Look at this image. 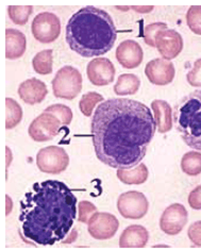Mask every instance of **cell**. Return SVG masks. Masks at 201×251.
Instances as JSON below:
<instances>
[{"label": "cell", "instance_id": "8", "mask_svg": "<svg viewBox=\"0 0 201 251\" xmlns=\"http://www.w3.org/2000/svg\"><path fill=\"white\" fill-rule=\"evenodd\" d=\"M117 209L126 219H141L147 214L149 202L143 193L129 191L118 197Z\"/></svg>", "mask_w": 201, "mask_h": 251}, {"label": "cell", "instance_id": "20", "mask_svg": "<svg viewBox=\"0 0 201 251\" xmlns=\"http://www.w3.org/2000/svg\"><path fill=\"white\" fill-rule=\"evenodd\" d=\"M116 174L117 178L123 183L127 185H140L147 181L149 172L144 163H140L137 166L130 169H117Z\"/></svg>", "mask_w": 201, "mask_h": 251}, {"label": "cell", "instance_id": "21", "mask_svg": "<svg viewBox=\"0 0 201 251\" xmlns=\"http://www.w3.org/2000/svg\"><path fill=\"white\" fill-rule=\"evenodd\" d=\"M141 80L133 74H123L114 85V93L118 96L134 95L140 90Z\"/></svg>", "mask_w": 201, "mask_h": 251}, {"label": "cell", "instance_id": "34", "mask_svg": "<svg viewBox=\"0 0 201 251\" xmlns=\"http://www.w3.org/2000/svg\"><path fill=\"white\" fill-rule=\"evenodd\" d=\"M5 200H7V202H5L7 203V212H5V215H9L11 212V208H12V200L8 195L5 196Z\"/></svg>", "mask_w": 201, "mask_h": 251}, {"label": "cell", "instance_id": "1", "mask_svg": "<svg viewBox=\"0 0 201 251\" xmlns=\"http://www.w3.org/2000/svg\"><path fill=\"white\" fill-rule=\"evenodd\" d=\"M155 130V119L148 106L127 98L101 102L91 122L96 156L117 169H130L142 163Z\"/></svg>", "mask_w": 201, "mask_h": 251}, {"label": "cell", "instance_id": "22", "mask_svg": "<svg viewBox=\"0 0 201 251\" xmlns=\"http://www.w3.org/2000/svg\"><path fill=\"white\" fill-rule=\"evenodd\" d=\"M52 50L51 49H45L42 50L39 53H36L32 60V66L35 73L42 75V76H46L52 73Z\"/></svg>", "mask_w": 201, "mask_h": 251}, {"label": "cell", "instance_id": "15", "mask_svg": "<svg viewBox=\"0 0 201 251\" xmlns=\"http://www.w3.org/2000/svg\"><path fill=\"white\" fill-rule=\"evenodd\" d=\"M115 56L123 67L127 70H133L142 64L144 52L141 45L136 41L127 40L119 44L116 48Z\"/></svg>", "mask_w": 201, "mask_h": 251}, {"label": "cell", "instance_id": "3", "mask_svg": "<svg viewBox=\"0 0 201 251\" xmlns=\"http://www.w3.org/2000/svg\"><path fill=\"white\" fill-rule=\"evenodd\" d=\"M68 46L83 58L103 55L114 47L117 29L108 12L85 7L76 12L66 25Z\"/></svg>", "mask_w": 201, "mask_h": 251}, {"label": "cell", "instance_id": "30", "mask_svg": "<svg viewBox=\"0 0 201 251\" xmlns=\"http://www.w3.org/2000/svg\"><path fill=\"white\" fill-rule=\"evenodd\" d=\"M186 80L194 87H201V58L194 62L192 70L187 73Z\"/></svg>", "mask_w": 201, "mask_h": 251}, {"label": "cell", "instance_id": "14", "mask_svg": "<svg viewBox=\"0 0 201 251\" xmlns=\"http://www.w3.org/2000/svg\"><path fill=\"white\" fill-rule=\"evenodd\" d=\"M145 75L150 83L163 86L173 82L176 76V68L173 62L159 58L147 63Z\"/></svg>", "mask_w": 201, "mask_h": 251}, {"label": "cell", "instance_id": "17", "mask_svg": "<svg viewBox=\"0 0 201 251\" xmlns=\"http://www.w3.org/2000/svg\"><path fill=\"white\" fill-rule=\"evenodd\" d=\"M27 39L22 31L5 29V59L17 60L26 52Z\"/></svg>", "mask_w": 201, "mask_h": 251}, {"label": "cell", "instance_id": "4", "mask_svg": "<svg viewBox=\"0 0 201 251\" xmlns=\"http://www.w3.org/2000/svg\"><path fill=\"white\" fill-rule=\"evenodd\" d=\"M176 129L188 147L201 151V91L180 100L174 112Z\"/></svg>", "mask_w": 201, "mask_h": 251}, {"label": "cell", "instance_id": "29", "mask_svg": "<svg viewBox=\"0 0 201 251\" xmlns=\"http://www.w3.org/2000/svg\"><path fill=\"white\" fill-rule=\"evenodd\" d=\"M167 25L165 23H153L144 28L143 37L144 41L150 47H155V36L163 30H166Z\"/></svg>", "mask_w": 201, "mask_h": 251}, {"label": "cell", "instance_id": "28", "mask_svg": "<svg viewBox=\"0 0 201 251\" xmlns=\"http://www.w3.org/2000/svg\"><path fill=\"white\" fill-rule=\"evenodd\" d=\"M186 24L193 33L201 35V5H194L187 10Z\"/></svg>", "mask_w": 201, "mask_h": 251}, {"label": "cell", "instance_id": "5", "mask_svg": "<svg viewBox=\"0 0 201 251\" xmlns=\"http://www.w3.org/2000/svg\"><path fill=\"white\" fill-rule=\"evenodd\" d=\"M51 84L53 95L56 98L73 100L82 91V75L77 68L67 65L56 72Z\"/></svg>", "mask_w": 201, "mask_h": 251}, {"label": "cell", "instance_id": "26", "mask_svg": "<svg viewBox=\"0 0 201 251\" xmlns=\"http://www.w3.org/2000/svg\"><path fill=\"white\" fill-rule=\"evenodd\" d=\"M33 7L26 5V7H21V5H10L8 8V14L10 20L16 25L24 26L28 23L30 15L32 14Z\"/></svg>", "mask_w": 201, "mask_h": 251}, {"label": "cell", "instance_id": "35", "mask_svg": "<svg viewBox=\"0 0 201 251\" xmlns=\"http://www.w3.org/2000/svg\"><path fill=\"white\" fill-rule=\"evenodd\" d=\"M133 10H135L137 12H142V13H146V12H151L153 10V7H148L146 9H144V8H142V9H140V8H133Z\"/></svg>", "mask_w": 201, "mask_h": 251}, {"label": "cell", "instance_id": "9", "mask_svg": "<svg viewBox=\"0 0 201 251\" xmlns=\"http://www.w3.org/2000/svg\"><path fill=\"white\" fill-rule=\"evenodd\" d=\"M62 123L51 113L43 112L30 124L28 133L34 142H48L58 135Z\"/></svg>", "mask_w": 201, "mask_h": 251}, {"label": "cell", "instance_id": "32", "mask_svg": "<svg viewBox=\"0 0 201 251\" xmlns=\"http://www.w3.org/2000/svg\"><path fill=\"white\" fill-rule=\"evenodd\" d=\"M187 236L195 246L201 247V221H198L190 226L187 230Z\"/></svg>", "mask_w": 201, "mask_h": 251}, {"label": "cell", "instance_id": "33", "mask_svg": "<svg viewBox=\"0 0 201 251\" xmlns=\"http://www.w3.org/2000/svg\"><path fill=\"white\" fill-rule=\"evenodd\" d=\"M188 204L194 210H201V184L190 193L188 195Z\"/></svg>", "mask_w": 201, "mask_h": 251}, {"label": "cell", "instance_id": "19", "mask_svg": "<svg viewBox=\"0 0 201 251\" xmlns=\"http://www.w3.org/2000/svg\"><path fill=\"white\" fill-rule=\"evenodd\" d=\"M151 109L154 113L156 129L160 133H166L173 128V110L172 106L165 100L156 99L151 103Z\"/></svg>", "mask_w": 201, "mask_h": 251}, {"label": "cell", "instance_id": "13", "mask_svg": "<svg viewBox=\"0 0 201 251\" xmlns=\"http://www.w3.org/2000/svg\"><path fill=\"white\" fill-rule=\"evenodd\" d=\"M115 74L114 65L106 58H96L87 64V78L95 86H105L113 83Z\"/></svg>", "mask_w": 201, "mask_h": 251}, {"label": "cell", "instance_id": "25", "mask_svg": "<svg viewBox=\"0 0 201 251\" xmlns=\"http://www.w3.org/2000/svg\"><path fill=\"white\" fill-rule=\"evenodd\" d=\"M103 96L96 92H89L84 94L79 102V109L81 113L86 117H92L93 111L98 103L103 102Z\"/></svg>", "mask_w": 201, "mask_h": 251}, {"label": "cell", "instance_id": "6", "mask_svg": "<svg viewBox=\"0 0 201 251\" xmlns=\"http://www.w3.org/2000/svg\"><path fill=\"white\" fill-rule=\"evenodd\" d=\"M68 164L70 156L62 147L48 146L36 154V165L43 173L58 175L65 172Z\"/></svg>", "mask_w": 201, "mask_h": 251}, {"label": "cell", "instance_id": "10", "mask_svg": "<svg viewBox=\"0 0 201 251\" xmlns=\"http://www.w3.org/2000/svg\"><path fill=\"white\" fill-rule=\"evenodd\" d=\"M87 225L90 235L99 241L110 240L116 234L119 228V222L116 216L105 212L94 213Z\"/></svg>", "mask_w": 201, "mask_h": 251}, {"label": "cell", "instance_id": "16", "mask_svg": "<svg viewBox=\"0 0 201 251\" xmlns=\"http://www.w3.org/2000/svg\"><path fill=\"white\" fill-rule=\"evenodd\" d=\"M48 94V89L43 81L31 78L18 86V95L25 103L27 104H37L41 103L46 98Z\"/></svg>", "mask_w": 201, "mask_h": 251}, {"label": "cell", "instance_id": "23", "mask_svg": "<svg viewBox=\"0 0 201 251\" xmlns=\"http://www.w3.org/2000/svg\"><path fill=\"white\" fill-rule=\"evenodd\" d=\"M5 112H7V117H5V129L10 130L15 128L16 126L22 122L24 113L21 104L16 100L12 98H5Z\"/></svg>", "mask_w": 201, "mask_h": 251}, {"label": "cell", "instance_id": "24", "mask_svg": "<svg viewBox=\"0 0 201 251\" xmlns=\"http://www.w3.org/2000/svg\"><path fill=\"white\" fill-rule=\"evenodd\" d=\"M181 169L185 175L195 177L201 174V152L188 151L181 160Z\"/></svg>", "mask_w": 201, "mask_h": 251}, {"label": "cell", "instance_id": "12", "mask_svg": "<svg viewBox=\"0 0 201 251\" xmlns=\"http://www.w3.org/2000/svg\"><path fill=\"white\" fill-rule=\"evenodd\" d=\"M155 47L163 59L171 61L176 59L183 49V39L174 29L163 30L155 36Z\"/></svg>", "mask_w": 201, "mask_h": 251}, {"label": "cell", "instance_id": "27", "mask_svg": "<svg viewBox=\"0 0 201 251\" xmlns=\"http://www.w3.org/2000/svg\"><path fill=\"white\" fill-rule=\"evenodd\" d=\"M44 112L51 113V114L58 117L63 126L71 125V123L73 121L72 109L70 108V106H67L65 104H61V103L51 104V105L47 106V108L44 110Z\"/></svg>", "mask_w": 201, "mask_h": 251}, {"label": "cell", "instance_id": "18", "mask_svg": "<svg viewBox=\"0 0 201 251\" xmlns=\"http://www.w3.org/2000/svg\"><path fill=\"white\" fill-rule=\"evenodd\" d=\"M149 241L148 230L141 225H131L126 228L119 237L122 248H143Z\"/></svg>", "mask_w": 201, "mask_h": 251}, {"label": "cell", "instance_id": "11", "mask_svg": "<svg viewBox=\"0 0 201 251\" xmlns=\"http://www.w3.org/2000/svg\"><path fill=\"white\" fill-rule=\"evenodd\" d=\"M187 211L181 203H173L165 209L160 219V228L168 235H177L187 223Z\"/></svg>", "mask_w": 201, "mask_h": 251}, {"label": "cell", "instance_id": "31", "mask_svg": "<svg viewBox=\"0 0 201 251\" xmlns=\"http://www.w3.org/2000/svg\"><path fill=\"white\" fill-rule=\"evenodd\" d=\"M97 212V208L92 202L83 200L79 203V222L87 224L94 213Z\"/></svg>", "mask_w": 201, "mask_h": 251}, {"label": "cell", "instance_id": "2", "mask_svg": "<svg viewBox=\"0 0 201 251\" xmlns=\"http://www.w3.org/2000/svg\"><path fill=\"white\" fill-rule=\"evenodd\" d=\"M77 197L64 182H36L21 201L20 222L25 237L52 246L67 237L77 215Z\"/></svg>", "mask_w": 201, "mask_h": 251}, {"label": "cell", "instance_id": "7", "mask_svg": "<svg viewBox=\"0 0 201 251\" xmlns=\"http://www.w3.org/2000/svg\"><path fill=\"white\" fill-rule=\"evenodd\" d=\"M31 30L36 41L43 44L52 43L61 33L60 18L50 12H43L34 17Z\"/></svg>", "mask_w": 201, "mask_h": 251}]
</instances>
